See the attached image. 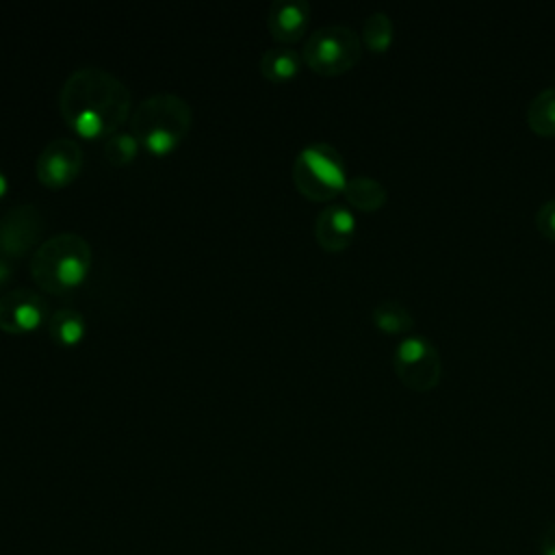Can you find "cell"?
<instances>
[{"mask_svg": "<svg viewBox=\"0 0 555 555\" xmlns=\"http://www.w3.org/2000/svg\"><path fill=\"white\" fill-rule=\"evenodd\" d=\"M130 106V89L113 72L98 65L74 69L59 91V113L82 139H106L121 130Z\"/></svg>", "mask_w": 555, "mask_h": 555, "instance_id": "6da1fadb", "label": "cell"}, {"mask_svg": "<svg viewBox=\"0 0 555 555\" xmlns=\"http://www.w3.org/2000/svg\"><path fill=\"white\" fill-rule=\"evenodd\" d=\"M93 249L78 232H56L30 254V275L50 295L78 288L91 271Z\"/></svg>", "mask_w": 555, "mask_h": 555, "instance_id": "7a4b0ae2", "label": "cell"}, {"mask_svg": "<svg viewBox=\"0 0 555 555\" xmlns=\"http://www.w3.org/2000/svg\"><path fill=\"white\" fill-rule=\"evenodd\" d=\"M193 121L191 104L171 91H158L143 98L130 115V132L143 150L165 156L176 150Z\"/></svg>", "mask_w": 555, "mask_h": 555, "instance_id": "3957f363", "label": "cell"}, {"mask_svg": "<svg viewBox=\"0 0 555 555\" xmlns=\"http://www.w3.org/2000/svg\"><path fill=\"white\" fill-rule=\"evenodd\" d=\"M293 182L310 199L323 202L334 197L347 182L340 152L325 141L304 145L293 163Z\"/></svg>", "mask_w": 555, "mask_h": 555, "instance_id": "277c9868", "label": "cell"}, {"mask_svg": "<svg viewBox=\"0 0 555 555\" xmlns=\"http://www.w3.org/2000/svg\"><path fill=\"white\" fill-rule=\"evenodd\" d=\"M360 37L347 24H325L314 28L304 41L301 59L319 74H343L360 59Z\"/></svg>", "mask_w": 555, "mask_h": 555, "instance_id": "5b68a950", "label": "cell"}, {"mask_svg": "<svg viewBox=\"0 0 555 555\" xmlns=\"http://www.w3.org/2000/svg\"><path fill=\"white\" fill-rule=\"evenodd\" d=\"M392 364L399 379L416 390H427L438 384L442 364L440 353L425 336H405L392 353Z\"/></svg>", "mask_w": 555, "mask_h": 555, "instance_id": "8992f818", "label": "cell"}, {"mask_svg": "<svg viewBox=\"0 0 555 555\" xmlns=\"http://www.w3.org/2000/svg\"><path fill=\"white\" fill-rule=\"evenodd\" d=\"M46 219L35 204H15L0 217V256L20 260L43 243Z\"/></svg>", "mask_w": 555, "mask_h": 555, "instance_id": "52a82bcc", "label": "cell"}, {"mask_svg": "<svg viewBox=\"0 0 555 555\" xmlns=\"http://www.w3.org/2000/svg\"><path fill=\"white\" fill-rule=\"evenodd\" d=\"M85 152L76 139L56 137L50 139L37 156L35 171L43 186L61 189L78 178L82 169Z\"/></svg>", "mask_w": 555, "mask_h": 555, "instance_id": "ba28073f", "label": "cell"}, {"mask_svg": "<svg viewBox=\"0 0 555 555\" xmlns=\"http://www.w3.org/2000/svg\"><path fill=\"white\" fill-rule=\"evenodd\" d=\"M50 317L46 297L28 286H17L0 295V330L9 334L33 332Z\"/></svg>", "mask_w": 555, "mask_h": 555, "instance_id": "9c48e42d", "label": "cell"}, {"mask_svg": "<svg viewBox=\"0 0 555 555\" xmlns=\"http://www.w3.org/2000/svg\"><path fill=\"white\" fill-rule=\"evenodd\" d=\"M356 234V217L345 204H330L314 219L317 243L327 251L345 249Z\"/></svg>", "mask_w": 555, "mask_h": 555, "instance_id": "30bf717a", "label": "cell"}, {"mask_svg": "<svg viewBox=\"0 0 555 555\" xmlns=\"http://www.w3.org/2000/svg\"><path fill=\"white\" fill-rule=\"evenodd\" d=\"M310 20L306 0H273L267 11V28L282 46L301 39Z\"/></svg>", "mask_w": 555, "mask_h": 555, "instance_id": "8fae6325", "label": "cell"}, {"mask_svg": "<svg viewBox=\"0 0 555 555\" xmlns=\"http://www.w3.org/2000/svg\"><path fill=\"white\" fill-rule=\"evenodd\" d=\"M46 330L48 336L61 345V347H74L85 338L87 332V321L82 317L80 310L63 306L50 312L48 321H46Z\"/></svg>", "mask_w": 555, "mask_h": 555, "instance_id": "7c38bea8", "label": "cell"}, {"mask_svg": "<svg viewBox=\"0 0 555 555\" xmlns=\"http://www.w3.org/2000/svg\"><path fill=\"white\" fill-rule=\"evenodd\" d=\"M301 54L291 46H275L262 52L260 56V72L264 78L273 82L291 80L301 67Z\"/></svg>", "mask_w": 555, "mask_h": 555, "instance_id": "4fadbf2b", "label": "cell"}, {"mask_svg": "<svg viewBox=\"0 0 555 555\" xmlns=\"http://www.w3.org/2000/svg\"><path fill=\"white\" fill-rule=\"evenodd\" d=\"M343 193L347 202L360 210H377L386 202V189L379 180L371 176H351L347 178Z\"/></svg>", "mask_w": 555, "mask_h": 555, "instance_id": "5bb4252c", "label": "cell"}, {"mask_svg": "<svg viewBox=\"0 0 555 555\" xmlns=\"http://www.w3.org/2000/svg\"><path fill=\"white\" fill-rule=\"evenodd\" d=\"M527 121L542 137L555 134V85L535 93L527 106Z\"/></svg>", "mask_w": 555, "mask_h": 555, "instance_id": "9a60e30c", "label": "cell"}, {"mask_svg": "<svg viewBox=\"0 0 555 555\" xmlns=\"http://www.w3.org/2000/svg\"><path fill=\"white\" fill-rule=\"evenodd\" d=\"M371 317H373V323L388 334L408 332L414 325L410 310L397 299H382L379 304H375Z\"/></svg>", "mask_w": 555, "mask_h": 555, "instance_id": "2e32d148", "label": "cell"}, {"mask_svg": "<svg viewBox=\"0 0 555 555\" xmlns=\"http://www.w3.org/2000/svg\"><path fill=\"white\" fill-rule=\"evenodd\" d=\"M362 41L373 52H384L392 41V20L386 11H373L362 24Z\"/></svg>", "mask_w": 555, "mask_h": 555, "instance_id": "e0dca14e", "label": "cell"}, {"mask_svg": "<svg viewBox=\"0 0 555 555\" xmlns=\"http://www.w3.org/2000/svg\"><path fill=\"white\" fill-rule=\"evenodd\" d=\"M139 150H141V143L137 141V137L130 130H117L104 139V156L108 163H113L117 167L134 160Z\"/></svg>", "mask_w": 555, "mask_h": 555, "instance_id": "ac0fdd59", "label": "cell"}, {"mask_svg": "<svg viewBox=\"0 0 555 555\" xmlns=\"http://www.w3.org/2000/svg\"><path fill=\"white\" fill-rule=\"evenodd\" d=\"M535 228L551 241H555V197L546 199L535 210Z\"/></svg>", "mask_w": 555, "mask_h": 555, "instance_id": "d6986e66", "label": "cell"}, {"mask_svg": "<svg viewBox=\"0 0 555 555\" xmlns=\"http://www.w3.org/2000/svg\"><path fill=\"white\" fill-rule=\"evenodd\" d=\"M538 555H555V522L548 525L538 538Z\"/></svg>", "mask_w": 555, "mask_h": 555, "instance_id": "ffe728a7", "label": "cell"}, {"mask_svg": "<svg viewBox=\"0 0 555 555\" xmlns=\"http://www.w3.org/2000/svg\"><path fill=\"white\" fill-rule=\"evenodd\" d=\"M13 271H15V262L4 258V256H0V286H4L7 280H11Z\"/></svg>", "mask_w": 555, "mask_h": 555, "instance_id": "44dd1931", "label": "cell"}, {"mask_svg": "<svg viewBox=\"0 0 555 555\" xmlns=\"http://www.w3.org/2000/svg\"><path fill=\"white\" fill-rule=\"evenodd\" d=\"M7 189H9V178H7V173L0 169V199L4 197Z\"/></svg>", "mask_w": 555, "mask_h": 555, "instance_id": "7402d4cb", "label": "cell"}]
</instances>
